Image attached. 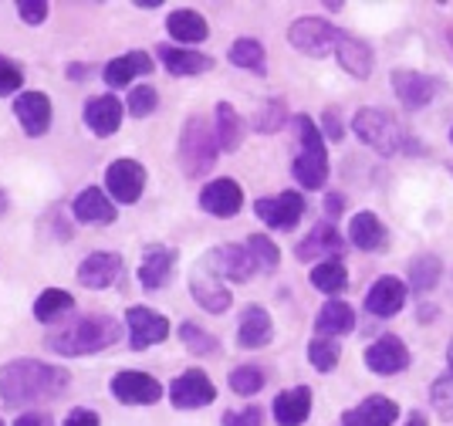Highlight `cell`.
Listing matches in <instances>:
<instances>
[{"mask_svg": "<svg viewBox=\"0 0 453 426\" xmlns=\"http://www.w3.org/2000/svg\"><path fill=\"white\" fill-rule=\"evenodd\" d=\"M72 386V376L61 366H48L38 359H14L0 369V399L4 407H35L55 399Z\"/></svg>", "mask_w": 453, "mask_h": 426, "instance_id": "obj_1", "label": "cell"}, {"mask_svg": "<svg viewBox=\"0 0 453 426\" xmlns=\"http://www.w3.org/2000/svg\"><path fill=\"white\" fill-rule=\"evenodd\" d=\"M115 338H119V321L112 315H85L51 335L48 349L58 355H92L109 349Z\"/></svg>", "mask_w": 453, "mask_h": 426, "instance_id": "obj_2", "label": "cell"}, {"mask_svg": "<svg viewBox=\"0 0 453 426\" xmlns=\"http://www.w3.org/2000/svg\"><path fill=\"white\" fill-rule=\"evenodd\" d=\"M295 122V136L302 143V152L295 159V180L304 186V190H321L325 180H328V152H325V143H321L319 126L308 119V115H298L291 119Z\"/></svg>", "mask_w": 453, "mask_h": 426, "instance_id": "obj_3", "label": "cell"}, {"mask_svg": "<svg viewBox=\"0 0 453 426\" xmlns=\"http://www.w3.org/2000/svg\"><path fill=\"white\" fill-rule=\"evenodd\" d=\"M217 136L207 129V122L200 115L187 119L183 126V136H180V167L187 176H207L213 163H217Z\"/></svg>", "mask_w": 453, "mask_h": 426, "instance_id": "obj_4", "label": "cell"}, {"mask_svg": "<svg viewBox=\"0 0 453 426\" xmlns=\"http://www.w3.org/2000/svg\"><path fill=\"white\" fill-rule=\"evenodd\" d=\"M345 31H339L335 24H328V20L321 18H302L291 24V31H288V41H291V48L295 51H302V55H311V58H325V55H335L339 51V41Z\"/></svg>", "mask_w": 453, "mask_h": 426, "instance_id": "obj_5", "label": "cell"}, {"mask_svg": "<svg viewBox=\"0 0 453 426\" xmlns=\"http://www.w3.org/2000/svg\"><path fill=\"white\" fill-rule=\"evenodd\" d=\"M352 129H356V136H359L365 146H372L376 152H382V156H393V152H399V146H403V132H399V126L393 122L389 112H379V109L356 112Z\"/></svg>", "mask_w": 453, "mask_h": 426, "instance_id": "obj_6", "label": "cell"}, {"mask_svg": "<svg viewBox=\"0 0 453 426\" xmlns=\"http://www.w3.org/2000/svg\"><path fill=\"white\" fill-rule=\"evenodd\" d=\"M210 271L220 281H247L254 271H257V260L247 251V244H224V247H213L207 254Z\"/></svg>", "mask_w": 453, "mask_h": 426, "instance_id": "obj_7", "label": "cell"}, {"mask_svg": "<svg viewBox=\"0 0 453 426\" xmlns=\"http://www.w3.org/2000/svg\"><path fill=\"white\" fill-rule=\"evenodd\" d=\"M217 399V386L207 379L203 369H189L170 383V403L176 409H200Z\"/></svg>", "mask_w": 453, "mask_h": 426, "instance_id": "obj_8", "label": "cell"}, {"mask_svg": "<svg viewBox=\"0 0 453 426\" xmlns=\"http://www.w3.org/2000/svg\"><path fill=\"white\" fill-rule=\"evenodd\" d=\"M189 295L196 298V305L203 308V312H213V315H224L226 308H230V288L220 284V278L210 271L207 264H196L193 267V275H189Z\"/></svg>", "mask_w": 453, "mask_h": 426, "instance_id": "obj_9", "label": "cell"}, {"mask_svg": "<svg viewBox=\"0 0 453 426\" xmlns=\"http://www.w3.org/2000/svg\"><path fill=\"white\" fill-rule=\"evenodd\" d=\"M254 210H257V217H261L267 227H274V230H291V227L304 217V200H302V193L284 190V193H278V197L257 200Z\"/></svg>", "mask_w": 453, "mask_h": 426, "instance_id": "obj_10", "label": "cell"}, {"mask_svg": "<svg viewBox=\"0 0 453 426\" xmlns=\"http://www.w3.org/2000/svg\"><path fill=\"white\" fill-rule=\"evenodd\" d=\"M105 183H109L115 204H135L146 190V169L135 159H115L112 167L105 169Z\"/></svg>", "mask_w": 453, "mask_h": 426, "instance_id": "obj_11", "label": "cell"}, {"mask_svg": "<svg viewBox=\"0 0 453 426\" xmlns=\"http://www.w3.org/2000/svg\"><path fill=\"white\" fill-rule=\"evenodd\" d=\"M126 325H129V335H133L135 352L159 345V342L170 335V321L159 315V312L146 308V305H135V308H129V312H126Z\"/></svg>", "mask_w": 453, "mask_h": 426, "instance_id": "obj_12", "label": "cell"}, {"mask_svg": "<svg viewBox=\"0 0 453 426\" xmlns=\"http://www.w3.org/2000/svg\"><path fill=\"white\" fill-rule=\"evenodd\" d=\"M112 396L126 407H150V403H159L163 386L146 372H119L112 379Z\"/></svg>", "mask_w": 453, "mask_h": 426, "instance_id": "obj_13", "label": "cell"}, {"mask_svg": "<svg viewBox=\"0 0 453 426\" xmlns=\"http://www.w3.org/2000/svg\"><path fill=\"white\" fill-rule=\"evenodd\" d=\"M365 366L379 376H396L410 366V349L403 345V338L396 335H382L379 342H372L369 349H365Z\"/></svg>", "mask_w": 453, "mask_h": 426, "instance_id": "obj_14", "label": "cell"}, {"mask_svg": "<svg viewBox=\"0 0 453 426\" xmlns=\"http://www.w3.org/2000/svg\"><path fill=\"white\" fill-rule=\"evenodd\" d=\"M393 89H396V95L403 98V105H410V109H423V105H430V102L436 98L440 81L430 78V74L399 68V72H393Z\"/></svg>", "mask_w": 453, "mask_h": 426, "instance_id": "obj_15", "label": "cell"}, {"mask_svg": "<svg viewBox=\"0 0 453 426\" xmlns=\"http://www.w3.org/2000/svg\"><path fill=\"white\" fill-rule=\"evenodd\" d=\"M119 275H122V258L115 251H95L92 258H85L81 267H78V281L85 288H92V291H102V288L115 284Z\"/></svg>", "mask_w": 453, "mask_h": 426, "instance_id": "obj_16", "label": "cell"}, {"mask_svg": "<svg viewBox=\"0 0 453 426\" xmlns=\"http://www.w3.org/2000/svg\"><path fill=\"white\" fill-rule=\"evenodd\" d=\"M14 115H18L20 129L27 136H44L51 126V98L44 92H24L14 102Z\"/></svg>", "mask_w": 453, "mask_h": 426, "instance_id": "obj_17", "label": "cell"}, {"mask_svg": "<svg viewBox=\"0 0 453 426\" xmlns=\"http://www.w3.org/2000/svg\"><path fill=\"white\" fill-rule=\"evenodd\" d=\"M295 254H298V260H315V258L339 260L342 254H345V241H342L339 230H335L332 223H319V227L295 247Z\"/></svg>", "mask_w": 453, "mask_h": 426, "instance_id": "obj_18", "label": "cell"}, {"mask_svg": "<svg viewBox=\"0 0 453 426\" xmlns=\"http://www.w3.org/2000/svg\"><path fill=\"white\" fill-rule=\"evenodd\" d=\"M200 206L207 213H213V217H234L244 206V193H241V186L234 183V180H213V183L203 186Z\"/></svg>", "mask_w": 453, "mask_h": 426, "instance_id": "obj_19", "label": "cell"}, {"mask_svg": "<svg viewBox=\"0 0 453 426\" xmlns=\"http://www.w3.org/2000/svg\"><path fill=\"white\" fill-rule=\"evenodd\" d=\"M403 301H406V284L393 275H386V278H379L372 284V291L365 295V308L379 318H393L403 308Z\"/></svg>", "mask_w": 453, "mask_h": 426, "instance_id": "obj_20", "label": "cell"}, {"mask_svg": "<svg viewBox=\"0 0 453 426\" xmlns=\"http://www.w3.org/2000/svg\"><path fill=\"white\" fill-rule=\"evenodd\" d=\"M399 416V407L393 399H382V396H369L362 399L356 409H349L342 416V426H393V420Z\"/></svg>", "mask_w": 453, "mask_h": 426, "instance_id": "obj_21", "label": "cell"}, {"mask_svg": "<svg viewBox=\"0 0 453 426\" xmlns=\"http://www.w3.org/2000/svg\"><path fill=\"white\" fill-rule=\"evenodd\" d=\"M173 267H176V251H173V247H150L142 264H139V284H142L146 291H156V288L166 284V278L173 275Z\"/></svg>", "mask_w": 453, "mask_h": 426, "instance_id": "obj_22", "label": "cell"}, {"mask_svg": "<svg viewBox=\"0 0 453 426\" xmlns=\"http://www.w3.org/2000/svg\"><path fill=\"white\" fill-rule=\"evenodd\" d=\"M85 122L95 136H112L122 126V102L115 95H98L85 105Z\"/></svg>", "mask_w": 453, "mask_h": 426, "instance_id": "obj_23", "label": "cell"}, {"mask_svg": "<svg viewBox=\"0 0 453 426\" xmlns=\"http://www.w3.org/2000/svg\"><path fill=\"white\" fill-rule=\"evenodd\" d=\"M72 210H75V217L81 223H115V206L112 200L98 190V186H88V190H81L75 197V204H72Z\"/></svg>", "mask_w": 453, "mask_h": 426, "instance_id": "obj_24", "label": "cell"}, {"mask_svg": "<svg viewBox=\"0 0 453 426\" xmlns=\"http://www.w3.org/2000/svg\"><path fill=\"white\" fill-rule=\"evenodd\" d=\"M308 413H311V390L308 386H295L274 399V420L281 426H302L308 420Z\"/></svg>", "mask_w": 453, "mask_h": 426, "instance_id": "obj_25", "label": "cell"}, {"mask_svg": "<svg viewBox=\"0 0 453 426\" xmlns=\"http://www.w3.org/2000/svg\"><path fill=\"white\" fill-rule=\"evenodd\" d=\"M150 72H152V58L146 55V51H129V55L112 58V61L105 65V81H109L112 89H122V85H129L133 78L150 74Z\"/></svg>", "mask_w": 453, "mask_h": 426, "instance_id": "obj_26", "label": "cell"}, {"mask_svg": "<svg viewBox=\"0 0 453 426\" xmlns=\"http://www.w3.org/2000/svg\"><path fill=\"white\" fill-rule=\"evenodd\" d=\"M335 58H339L342 68L349 74H356V78H369V72H372V51H369V44L359 41V37H352L349 31L342 35Z\"/></svg>", "mask_w": 453, "mask_h": 426, "instance_id": "obj_27", "label": "cell"}, {"mask_svg": "<svg viewBox=\"0 0 453 426\" xmlns=\"http://www.w3.org/2000/svg\"><path fill=\"white\" fill-rule=\"evenodd\" d=\"M315 329H319L321 338H335V335H345L356 329V308L345 305V301H328L325 308L315 318Z\"/></svg>", "mask_w": 453, "mask_h": 426, "instance_id": "obj_28", "label": "cell"}, {"mask_svg": "<svg viewBox=\"0 0 453 426\" xmlns=\"http://www.w3.org/2000/svg\"><path fill=\"white\" fill-rule=\"evenodd\" d=\"M159 61L173 74H203L213 68V58L210 55H200L193 48H166V44L159 48Z\"/></svg>", "mask_w": 453, "mask_h": 426, "instance_id": "obj_29", "label": "cell"}, {"mask_svg": "<svg viewBox=\"0 0 453 426\" xmlns=\"http://www.w3.org/2000/svg\"><path fill=\"white\" fill-rule=\"evenodd\" d=\"M166 31H170V37L180 41V44H200V41H207V35H210L207 20L200 18L196 11H173L170 18H166Z\"/></svg>", "mask_w": 453, "mask_h": 426, "instance_id": "obj_30", "label": "cell"}, {"mask_svg": "<svg viewBox=\"0 0 453 426\" xmlns=\"http://www.w3.org/2000/svg\"><path fill=\"white\" fill-rule=\"evenodd\" d=\"M244 349H261L271 342V315H267L261 305H247L244 318H241V338H237Z\"/></svg>", "mask_w": 453, "mask_h": 426, "instance_id": "obj_31", "label": "cell"}, {"mask_svg": "<svg viewBox=\"0 0 453 426\" xmlns=\"http://www.w3.org/2000/svg\"><path fill=\"white\" fill-rule=\"evenodd\" d=\"M349 241L359 251H379V247H386V227L379 223L376 213H356L349 223Z\"/></svg>", "mask_w": 453, "mask_h": 426, "instance_id": "obj_32", "label": "cell"}, {"mask_svg": "<svg viewBox=\"0 0 453 426\" xmlns=\"http://www.w3.org/2000/svg\"><path fill=\"white\" fill-rule=\"evenodd\" d=\"M241 139H244L241 115H237V109L230 102H220L217 105V146H220V152H237Z\"/></svg>", "mask_w": 453, "mask_h": 426, "instance_id": "obj_33", "label": "cell"}, {"mask_svg": "<svg viewBox=\"0 0 453 426\" xmlns=\"http://www.w3.org/2000/svg\"><path fill=\"white\" fill-rule=\"evenodd\" d=\"M230 61H234L237 68H244V72L267 74V58L257 37H237V41L230 44Z\"/></svg>", "mask_w": 453, "mask_h": 426, "instance_id": "obj_34", "label": "cell"}, {"mask_svg": "<svg viewBox=\"0 0 453 426\" xmlns=\"http://www.w3.org/2000/svg\"><path fill=\"white\" fill-rule=\"evenodd\" d=\"M75 308V298L68 295V291H58V288H48V291H41L38 301H35V318L38 321H58V318H65L68 312Z\"/></svg>", "mask_w": 453, "mask_h": 426, "instance_id": "obj_35", "label": "cell"}, {"mask_svg": "<svg viewBox=\"0 0 453 426\" xmlns=\"http://www.w3.org/2000/svg\"><path fill=\"white\" fill-rule=\"evenodd\" d=\"M311 284L319 291H325V295H339V291H345V284H349V271H345L342 260H321L319 267L311 271Z\"/></svg>", "mask_w": 453, "mask_h": 426, "instance_id": "obj_36", "label": "cell"}, {"mask_svg": "<svg viewBox=\"0 0 453 426\" xmlns=\"http://www.w3.org/2000/svg\"><path fill=\"white\" fill-rule=\"evenodd\" d=\"M447 372L434 379V386H430V399H434L436 413L443 416V420H453V342H450V355H447Z\"/></svg>", "mask_w": 453, "mask_h": 426, "instance_id": "obj_37", "label": "cell"}, {"mask_svg": "<svg viewBox=\"0 0 453 426\" xmlns=\"http://www.w3.org/2000/svg\"><path fill=\"white\" fill-rule=\"evenodd\" d=\"M180 338H183V345H187L193 355H213L220 349V342H217L207 329H200L196 321H183V325H180Z\"/></svg>", "mask_w": 453, "mask_h": 426, "instance_id": "obj_38", "label": "cell"}, {"mask_svg": "<svg viewBox=\"0 0 453 426\" xmlns=\"http://www.w3.org/2000/svg\"><path fill=\"white\" fill-rule=\"evenodd\" d=\"M436 278H440V260L436 258H416L410 264V288L416 295H426L436 284Z\"/></svg>", "mask_w": 453, "mask_h": 426, "instance_id": "obj_39", "label": "cell"}, {"mask_svg": "<svg viewBox=\"0 0 453 426\" xmlns=\"http://www.w3.org/2000/svg\"><path fill=\"white\" fill-rule=\"evenodd\" d=\"M284 122H288V109H284L281 98H267L265 105L254 112V119H250V126L257 132H274L281 129Z\"/></svg>", "mask_w": 453, "mask_h": 426, "instance_id": "obj_40", "label": "cell"}, {"mask_svg": "<svg viewBox=\"0 0 453 426\" xmlns=\"http://www.w3.org/2000/svg\"><path fill=\"white\" fill-rule=\"evenodd\" d=\"M339 342L335 338H315L311 345H308V359H311V366L319 372H332L339 366Z\"/></svg>", "mask_w": 453, "mask_h": 426, "instance_id": "obj_41", "label": "cell"}, {"mask_svg": "<svg viewBox=\"0 0 453 426\" xmlns=\"http://www.w3.org/2000/svg\"><path fill=\"white\" fill-rule=\"evenodd\" d=\"M230 390L237 396H254L265 390V369L261 366H241L230 372Z\"/></svg>", "mask_w": 453, "mask_h": 426, "instance_id": "obj_42", "label": "cell"}, {"mask_svg": "<svg viewBox=\"0 0 453 426\" xmlns=\"http://www.w3.org/2000/svg\"><path fill=\"white\" fill-rule=\"evenodd\" d=\"M247 251L254 254V260H257V267H261V271H274V267L281 264V251H278L274 244L267 241L265 234H254V237H247Z\"/></svg>", "mask_w": 453, "mask_h": 426, "instance_id": "obj_43", "label": "cell"}, {"mask_svg": "<svg viewBox=\"0 0 453 426\" xmlns=\"http://www.w3.org/2000/svg\"><path fill=\"white\" fill-rule=\"evenodd\" d=\"M156 105H159V95H156V89H150V85H142V89H133V92H129V112H133L135 119L152 115Z\"/></svg>", "mask_w": 453, "mask_h": 426, "instance_id": "obj_44", "label": "cell"}, {"mask_svg": "<svg viewBox=\"0 0 453 426\" xmlns=\"http://www.w3.org/2000/svg\"><path fill=\"white\" fill-rule=\"evenodd\" d=\"M20 85H24V72H20V65L0 55V95H14Z\"/></svg>", "mask_w": 453, "mask_h": 426, "instance_id": "obj_45", "label": "cell"}, {"mask_svg": "<svg viewBox=\"0 0 453 426\" xmlns=\"http://www.w3.org/2000/svg\"><path fill=\"white\" fill-rule=\"evenodd\" d=\"M265 413L257 407H244V409H226L224 413V426H261Z\"/></svg>", "mask_w": 453, "mask_h": 426, "instance_id": "obj_46", "label": "cell"}, {"mask_svg": "<svg viewBox=\"0 0 453 426\" xmlns=\"http://www.w3.org/2000/svg\"><path fill=\"white\" fill-rule=\"evenodd\" d=\"M18 11L24 24H41V20L48 18V4L44 0H20Z\"/></svg>", "mask_w": 453, "mask_h": 426, "instance_id": "obj_47", "label": "cell"}, {"mask_svg": "<svg viewBox=\"0 0 453 426\" xmlns=\"http://www.w3.org/2000/svg\"><path fill=\"white\" fill-rule=\"evenodd\" d=\"M65 426H102V423H98V413L95 409H72Z\"/></svg>", "mask_w": 453, "mask_h": 426, "instance_id": "obj_48", "label": "cell"}, {"mask_svg": "<svg viewBox=\"0 0 453 426\" xmlns=\"http://www.w3.org/2000/svg\"><path fill=\"white\" fill-rule=\"evenodd\" d=\"M14 426H55V420H51L48 413H35V409H31V413L18 416V423Z\"/></svg>", "mask_w": 453, "mask_h": 426, "instance_id": "obj_49", "label": "cell"}, {"mask_svg": "<svg viewBox=\"0 0 453 426\" xmlns=\"http://www.w3.org/2000/svg\"><path fill=\"white\" fill-rule=\"evenodd\" d=\"M325 132H328V139H342V126H339V112L335 109H325Z\"/></svg>", "mask_w": 453, "mask_h": 426, "instance_id": "obj_50", "label": "cell"}, {"mask_svg": "<svg viewBox=\"0 0 453 426\" xmlns=\"http://www.w3.org/2000/svg\"><path fill=\"white\" fill-rule=\"evenodd\" d=\"M325 213H328V217H339V213H342V197H339V193H328V200H325Z\"/></svg>", "mask_w": 453, "mask_h": 426, "instance_id": "obj_51", "label": "cell"}, {"mask_svg": "<svg viewBox=\"0 0 453 426\" xmlns=\"http://www.w3.org/2000/svg\"><path fill=\"white\" fill-rule=\"evenodd\" d=\"M406 426H426V420H423V413H413V416H410V423Z\"/></svg>", "mask_w": 453, "mask_h": 426, "instance_id": "obj_52", "label": "cell"}, {"mask_svg": "<svg viewBox=\"0 0 453 426\" xmlns=\"http://www.w3.org/2000/svg\"><path fill=\"white\" fill-rule=\"evenodd\" d=\"M7 213V193H0V217Z\"/></svg>", "mask_w": 453, "mask_h": 426, "instance_id": "obj_53", "label": "cell"}, {"mask_svg": "<svg viewBox=\"0 0 453 426\" xmlns=\"http://www.w3.org/2000/svg\"><path fill=\"white\" fill-rule=\"evenodd\" d=\"M450 139H453V129H450Z\"/></svg>", "mask_w": 453, "mask_h": 426, "instance_id": "obj_54", "label": "cell"}, {"mask_svg": "<svg viewBox=\"0 0 453 426\" xmlns=\"http://www.w3.org/2000/svg\"><path fill=\"white\" fill-rule=\"evenodd\" d=\"M0 426H4V423H0Z\"/></svg>", "mask_w": 453, "mask_h": 426, "instance_id": "obj_55", "label": "cell"}]
</instances>
